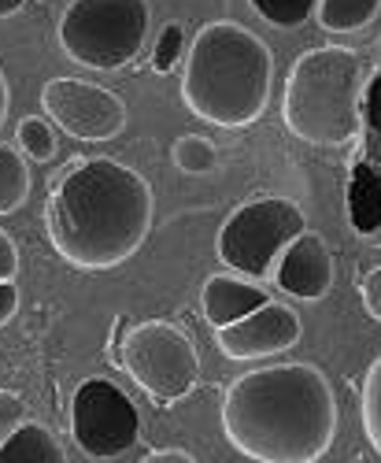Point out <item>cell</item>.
<instances>
[{
  "mask_svg": "<svg viewBox=\"0 0 381 463\" xmlns=\"http://www.w3.org/2000/svg\"><path fill=\"white\" fill-rule=\"evenodd\" d=\"M222 434L245 459L315 463L337 438V397L311 364L245 371L222 393Z\"/></svg>",
  "mask_w": 381,
  "mask_h": 463,
  "instance_id": "1",
  "label": "cell"
},
{
  "mask_svg": "<svg viewBox=\"0 0 381 463\" xmlns=\"http://www.w3.org/2000/svg\"><path fill=\"white\" fill-rule=\"evenodd\" d=\"M156 197L141 171L119 160H86L70 167L49 201V234L56 252L79 271H111L126 263L152 230Z\"/></svg>",
  "mask_w": 381,
  "mask_h": 463,
  "instance_id": "2",
  "label": "cell"
},
{
  "mask_svg": "<svg viewBox=\"0 0 381 463\" xmlns=\"http://www.w3.org/2000/svg\"><path fill=\"white\" fill-rule=\"evenodd\" d=\"M271 90L274 56L248 26L215 19L193 33L181 67V100L197 119L222 130H245L266 111Z\"/></svg>",
  "mask_w": 381,
  "mask_h": 463,
  "instance_id": "3",
  "label": "cell"
},
{
  "mask_svg": "<svg viewBox=\"0 0 381 463\" xmlns=\"http://www.w3.org/2000/svg\"><path fill=\"white\" fill-rule=\"evenodd\" d=\"M363 93L367 71L352 49L322 45L303 52L293 63L282 93L285 130L322 148L345 145L363 123Z\"/></svg>",
  "mask_w": 381,
  "mask_h": 463,
  "instance_id": "4",
  "label": "cell"
},
{
  "mask_svg": "<svg viewBox=\"0 0 381 463\" xmlns=\"http://www.w3.org/2000/svg\"><path fill=\"white\" fill-rule=\"evenodd\" d=\"M152 33L148 0H70L60 15V49L89 71H123Z\"/></svg>",
  "mask_w": 381,
  "mask_h": 463,
  "instance_id": "5",
  "label": "cell"
},
{
  "mask_svg": "<svg viewBox=\"0 0 381 463\" xmlns=\"http://www.w3.org/2000/svg\"><path fill=\"white\" fill-rule=\"evenodd\" d=\"M308 230V215L285 197H259L230 212L218 226L215 252L222 267L245 279H266L293 238Z\"/></svg>",
  "mask_w": 381,
  "mask_h": 463,
  "instance_id": "6",
  "label": "cell"
},
{
  "mask_svg": "<svg viewBox=\"0 0 381 463\" xmlns=\"http://www.w3.org/2000/svg\"><path fill=\"white\" fill-rule=\"evenodd\" d=\"M116 364H123V371L156 404L181 401L200 378V356L193 337L167 319H144L130 326Z\"/></svg>",
  "mask_w": 381,
  "mask_h": 463,
  "instance_id": "7",
  "label": "cell"
},
{
  "mask_svg": "<svg viewBox=\"0 0 381 463\" xmlns=\"http://www.w3.org/2000/svg\"><path fill=\"white\" fill-rule=\"evenodd\" d=\"M70 438L89 459H119L141 441V415L116 382L86 378L70 401Z\"/></svg>",
  "mask_w": 381,
  "mask_h": 463,
  "instance_id": "8",
  "label": "cell"
},
{
  "mask_svg": "<svg viewBox=\"0 0 381 463\" xmlns=\"http://www.w3.org/2000/svg\"><path fill=\"white\" fill-rule=\"evenodd\" d=\"M42 108H45V119L74 141L97 145L126 130L123 97L86 79H49L42 90Z\"/></svg>",
  "mask_w": 381,
  "mask_h": 463,
  "instance_id": "9",
  "label": "cell"
},
{
  "mask_svg": "<svg viewBox=\"0 0 381 463\" xmlns=\"http://www.w3.org/2000/svg\"><path fill=\"white\" fill-rule=\"evenodd\" d=\"M296 341H300V316L289 304H278V300H266L252 307L248 316L226 326H215V349L234 364L282 356Z\"/></svg>",
  "mask_w": 381,
  "mask_h": 463,
  "instance_id": "10",
  "label": "cell"
},
{
  "mask_svg": "<svg viewBox=\"0 0 381 463\" xmlns=\"http://www.w3.org/2000/svg\"><path fill=\"white\" fill-rule=\"evenodd\" d=\"M271 275H274L282 293L315 304L333 289V252L319 234L303 230L300 238H293L285 245V252L278 256Z\"/></svg>",
  "mask_w": 381,
  "mask_h": 463,
  "instance_id": "11",
  "label": "cell"
},
{
  "mask_svg": "<svg viewBox=\"0 0 381 463\" xmlns=\"http://www.w3.org/2000/svg\"><path fill=\"white\" fill-rule=\"evenodd\" d=\"M271 297H266L252 279H237V275H211L200 289V307H204V319L211 326H226L234 323L241 316H248L252 307L266 304Z\"/></svg>",
  "mask_w": 381,
  "mask_h": 463,
  "instance_id": "12",
  "label": "cell"
},
{
  "mask_svg": "<svg viewBox=\"0 0 381 463\" xmlns=\"http://www.w3.org/2000/svg\"><path fill=\"white\" fill-rule=\"evenodd\" d=\"M67 452L49 427L19 422V427L0 445V463H63Z\"/></svg>",
  "mask_w": 381,
  "mask_h": 463,
  "instance_id": "13",
  "label": "cell"
},
{
  "mask_svg": "<svg viewBox=\"0 0 381 463\" xmlns=\"http://www.w3.org/2000/svg\"><path fill=\"white\" fill-rule=\"evenodd\" d=\"M352 226L359 234H377L381 230V175L367 164L352 171V193H348Z\"/></svg>",
  "mask_w": 381,
  "mask_h": 463,
  "instance_id": "14",
  "label": "cell"
},
{
  "mask_svg": "<svg viewBox=\"0 0 381 463\" xmlns=\"http://www.w3.org/2000/svg\"><path fill=\"white\" fill-rule=\"evenodd\" d=\"M381 12V0H319L315 19L326 33H359Z\"/></svg>",
  "mask_w": 381,
  "mask_h": 463,
  "instance_id": "15",
  "label": "cell"
},
{
  "mask_svg": "<svg viewBox=\"0 0 381 463\" xmlns=\"http://www.w3.org/2000/svg\"><path fill=\"white\" fill-rule=\"evenodd\" d=\"M30 201V167L15 145H0V215H15Z\"/></svg>",
  "mask_w": 381,
  "mask_h": 463,
  "instance_id": "16",
  "label": "cell"
},
{
  "mask_svg": "<svg viewBox=\"0 0 381 463\" xmlns=\"http://www.w3.org/2000/svg\"><path fill=\"white\" fill-rule=\"evenodd\" d=\"M171 156H174V167L181 171V175H211L215 167H218V148H215V141L211 137H204V134H185V137H178L174 141V148H171Z\"/></svg>",
  "mask_w": 381,
  "mask_h": 463,
  "instance_id": "17",
  "label": "cell"
},
{
  "mask_svg": "<svg viewBox=\"0 0 381 463\" xmlns=\"http://www.w3.org/2000/svg\"><path fill=\"white\" fill-rule=\"evenodd\" d=\"M15 145H19L23 156L33 160V164L56 160V130H52L49 119H42V115H26V119H19Z\"/></svg>",
  "mask_w": 381,
  "mask_h": 463,
  "instance_id": "18",
  "label": "cell"
},
{
  "mask_svg": "<svg viewBox=\"0 0 381 463\" xmlns=\"http://www.w3.org/2000/svg\"><path fill=\"white\" fill-rule=\"evenodd\" d=\"M359 419H363V434L370 449L381 456V356L367 367L363 393H359Z\"/></svg>",
  "mask_w": 381,
  "mask_h": 463,
  "instance_id": "19",
  "label": "cell"
},
{
  "mask_svg": "<svg viewBox=\"0 0 381 463\" xmlns=\"http://www.w3.org/2000/svg\"><path fill=\"white\" fill-rule=\"evenodd\" d=\"M248 5L271 23V26H300V23H308L311 12L319 0H248Z\"/></svg>",
  "mask_w": 381,
  "mask_h": 463,
  "instance_id": "20",
  "label": "cell"
},
{
  "mask_svg": "<svg viewBox=\"0 0 381 463\" xmlns=\"http://www.w3.org/2000/svg\"><path fill=\"white\" fill-rule=\"evenodd\" d=\"M181 49H185V26L181 23H167L160 42H156V56H152V67H156L160 74L174 71L178 60H181Z\"/></svg>",
  "mask_w": 381,
  "mask_h": 463,
  "instance_id": "21",
  "label": "cell"
},
{
  "mask_svg": "<svg viewBox=\"0 0 381 463\" xmlns=\"http://www.w3.org/2000/svg\"><path fill=\"white\" fill-rule=\"evenodd\" d=\"M19 422H26V404H23V397H15L12 390H0V445H5V438L19 427Z\"/></svg>",
  "mask_w": 381,
  "mask_h": 463,
  "instance_id": "22",
  "label": "cell"
},
{
  "mask_svg": "<svg viewBox=\"0 0 381 463\" xmlns=\"http://www.w3.org/2000/svg\"><path fill=\"white\" fill-rule=\"evenodd\" d=\"M359 297H363V307L374 323H381V267H370L359 282Z\"/></svg>",
  "mask_w": 381,
  "mask_h": 463,
  "instance_id": "23",
  "label": "cell"
},
{
  "mask_svg": "<svg viewBox=\"0 0 381 463\" xmlns=\"http://www.w3.org/2000/svg\"><path fill=\"white\" fill-rule=\"evenodd\" d=\"M19 275V249L8 230H0V282H12Z\"/></svg>",
  "mask_w": 381,
  "mask_h": 463,
  "instance_id": "24",
  "label": "cell"
},
{
  "mask_svg": "<svg viewBox=\"0 0 381 463\" xmlns=\"http://www.w3.org/2000/svg\"><path fill=\"white\" fill-rule=\"evenodd\" d=\"M363 115H367V127L374 134H381V74L370 82V90L363 93Z\"/></svg>",
  "mask_w": 381,
  "mask_h": 463,
  "instance_id": "25",
  "label": "cell"
},
{
  "mask_svg": "<svg viewBox=\"0 0 381 463\" xmlns=\"http://www.w3.org/2000/svg\"><path fill=\"white\" fill-rule=\"evenodd\" d=\"M19 312V289L15 282H0V326H8Z\"/></svg>",
  "mask_w": 381,
  "mask_h": 463,
  "instance_id": "26",
  "label": "cell"
},
{
  "mask_svg": "<svg viewBox=\"0 0 381 463\" xmlns=\"http://www.w3.org/2000/svg\"><path fill=\"white\" fill-rule=\"evenodd\" d=\"M144 463H197V456L193 452H181V449H163V452L144 456Z\"/></svg>",
  "mask_w": 381,
  "mask_h": 463,
  "instance_id": "27",
  "label": "cell"
},
{
  "mask_svg": "<svg viewBox=\"0 0 381 463\" xmlns=\"http://www.w3.org/2000/svg\"><path fill=\"white\" fill-rule=\"evenodd\" d=\"M8 111H12V90H8V74L0 67V127L8 123Z\"/></svg>",
  "mask_w": 381,
  "mask_h": 463,
  "instance_id": "28",
  "label": "cell"
},
{
  "mask_svg": "<svg viewBox=\"0 0 381 463\" xmlns=\"http://www.w3.org/2000/svg\"><path fill=\"white\" fill-rule=\"evenodd\" d=\"M23 5H30V0H0V19H12L15 12H23Z\"/></svg>",
  "mask_w": 381,
  "mask_h": 463,
  "instance_id": "29",
  "label": "cell"
}]
</instances>
